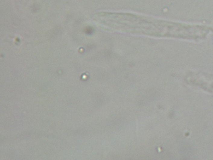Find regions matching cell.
Listing matches in <instances>:
<instances>
[{
  "instance_id": "6da1fadb",
  "label": "cell",
  "mask_w": 213,
  "mask_h": 160,
  "mask_svg": "<svg viewBox=\"0 0 213 160\" xmlns=\"http://www.w3.org/2000/svg\"><path fill=\"white\" fill-rule=\"evenodd\" d=\"M117 31L153 37H172L190 38L206 35L207 29L197 26L183 25L154 20L131 13H120L115 20Z\"/></svg>"
}]
</instances>
